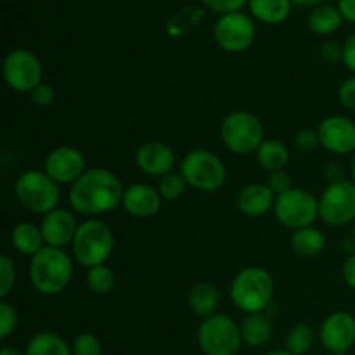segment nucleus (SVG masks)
I'll list each match as a JSON object with an SVG mask.
<instances>
[{
  "label": "nucleus",
  "instance_id": "nucleus-37",
  "mask_svg": "<svg viewBox=\"0 0 355 355\" xmlns=\"http://www.w3.org/2000/svg\"><path fill=\"white\" fill-rule=\"evenodd\" d=\"M267 186L270 187L276 196L286 193L291 189V177L290 173H286L284 170H277V172H270L269 180H267Z\"/></svg>",
  "mask_w": 355,
  "mask_h": 355
},
{
  "label": "nucleus",
  "instance_id": "nucleus-45",
  "mask_svg": "<svg viewBox=\"0 0 355 355\" xmlns=\"http://www.w3.org/2000/svg\"><path fill=\"white\" fill-rule=\"evenodd\" d=\"M0 355H24V352H21L19 349H14V347H3L0 350Z\"/></svg>",
  "mask_w": 355,
  "mask_h": 355
},
{
  "label": "nucleus",
  "instance_id": "nucleus-34",
  "mask_svg": "<svg viewBox=\"0 0 355 355\" xmlns=\"http://www.w3.org/2000/svg\"><path fill=\"white\" fill-rule=\"evenodd\" d=\"M250 0H203V3L208 9H211L214 12L222 14V16L232 12H241V9Z\"/></svg>",
  "mask_w": 355,
  "mask_h": 355
},
{
  "label": "nucleus",
  "instance_id": "nucleus-40",
  "mask_svg": "<svg viewBox=\"0 0 355 355\" xmlns=\"http://www.w3.org/2000/svg\"><path fill=\"white\" fill-rule=\"evenodd\" d=\"M343 54V47H340L336 42H328V44L321 45V55L326 61H340Z\"/></svg>",
  "mask_w": 355,
  "mask_h": 355
},
{
  "label": "nucleus",
  "instance_id": "nucleus-32",
  "mask_svg": "<svg viewBox=\"0 0 355 355\" xmlns=\"http://www.w3.org/2000/svg\"><path fill=\"white\" fill-rule=\"evenodd\" d=\"M17 328V312L7 302H0V340H7Z\"/></svg>",
  "mask_w": 355,
  "mask_h": 355
},
{
  "label": "nucleus",
  "instance_id": "nucleus-41",
  "mask_svg": "<svg viewBox=\"0 0 355 355\" xmlns=\"http://www.w3.org/2000/svg\"><path fill=\"white\" fill-rule=\"evenodd\" d=\"M342 274H343V279H345V283L355 290V253L345 260Z\"/></svg>",
  "mask_w": 355,
  "mask_h": 355
},
{
  "label": "nucleus",
  "instance_id": "nucleus-24",
  "mask_svg": "<svg viewBox=\"0 0 355 355\" xmlns=\"http://www.w3.org/2000/svg\"><path fill=\"white\" fill-rule=\"evenodd\" d=\"M326 236L321 229L309 225V227L298 229L291 236V248L300 257H315L324 250Z\"/></svg>",
  "mask_w": 355,
  "mask_h": 355
},
{
  "label": "nucleus",
  "instance_id": "nucleus-36",
  "mask_svg": "<svg viewBox=\"0 0 355 355\" xmlns=\"http://www.w3.org/2000/svg\"><path fill=\"white\" fill-rule=\"evenodd\" d=\"M30 99L35 106L49 107L52 103H54L55 92L51 85H47V83H40V85H37L30 92Z\"/></svg>",
  "mask_w": 355,
  "mask_h": 355
},
{
  "label": "nucleus",
  "instance_id": "nucleus-39",
  "mask_svg": "<svg viewBox=\"0 0 355 355\" xmlns=\"http://www.w3.org/2000/svg\"><path fill=\"white\" fill-rule=\"evenodd\" d=\"M342 47H343L342 61L345 62V66L350 69V71L355 73V33L352 37L347 38V42L342 45Z\"/></svg>",
  "mask_w": 355,
  "mask_h": 355
},
{
  "label": "nucleus",
  "instance_id": "nucleus-8",
  "mask_svg": "<svg viewBox=\"0 0 355 355\" xmlns=\"http://www.w3.org/2000/svg\"><path fill=\"white\" fill-rule=\"evenodd\" d=\"M222 142L236 155H248L257 151L263 139V125L255 114L248 111H234L224 120L220 128Z\"/></svg>",
  "mask_w": 355,
  "mask_h": 355
},
{
  "label": "nucleus",
  "instance_id": "nucleus-49",
  "mask_svg": "<svg viewBox=\"0 0 355 355\" xmlns=\"http://www.w3.org/2000/svg\"><path fill=\"white\" fill-rule=\"evenodd\" d=\"M331 355H347V354H331Z\"/></svg>",
  "mask_w": 355,
  "mask_h": 355
},
{
  "label": "nucleus",
  "instance_id": "nucleus-38",
  "mask_svg": "<svg viewBox=\"0 0 355 355\" xmlns=\"http://www.w3.org/2000/svg\"><path fill=\"white\" fill-rule=\"evenodd\" d=\"M340 101H342L343 106L355 111V76L342 83V87H340Z\"/></svg>",
  "mask_w": 355,
  "mask_h": 355
},
{
  "label": "nucleus",
  "instance_id": "nucleus-22",
  "mask_svg": "<svg viewBox=\"0 0 355 355\" xmlns=\"http://www.w3.org/2000/svg\"><path fill=\"white\" fill-rule=\"evenodd\" d=\"M291 0H250V12L266 24H279L290 17Z\"/></svg>",
  "mask_w": 355,
  "mask_h": 355
},
{
  "label": "nucleus",
  "instance_id": "nucleus-21",
  "mask_svg": "<svg viewBox=\"0 0 355 355\" xmlns=\"http://www.w3.org/2000/svg\"><path fill=\"white\" fill-rule=\"evenodd\" d=\"M14 248L21 253L33 259L42 248H45L44 234L38 225L31 224V222H21L12 229V236H10Z\"/></svg>",
  "mask_w": 355,
  "mask_h": 355
},
{
  "label": "nucleus",
  "instance_id": "nucleus-5",
  "mask_svg": "<svg viewBox=\"0 0 355 355\" xmlns=\"http://www.w3.org/2000/svg\"><path fill=\"white\" fill-rule=\"evenodd\" d=\"M241 343V328L225 314L210 315L198 328V345L205 355H236Z\"/></svg>",
  "mask_w": 355,
  "mask_h": 355
},
{
  "label": "nucleus",
  "instance_id": "nucleus-44",
  "mask_svg": "<svg viewBox=\"0 0 355 355\" xmlns=\"http://www.w3.org/2000/svg\"><path fill=\"white\" fill-rule=\"evenodd\" d=\"M291 2H293L295 6H300V7H314V6H319L321 2H324V0H291Z\"/></svg>",
  "mask_w": 355,
  "mask_h": 355
},
{
  "label": "nucleus",
  "instance_id": "nucleus-47",
  "mask_svg": "<svg viewBox=\"0 0 355 355\" xmlns=\"http://www.w3.org/2000/svg\"><path fill=\"white\" fill-rule=\"evenodd\" d=\"M350 173H352V180L355 182V156L352 159V166H350Z\"/></svg>",
  "mask_w": 355,
  "mask_h": 355
},
{
  "label": "nucleus",
  "instance_id": "nucleus-1",
  "mask_svg": "<svg viewBox=\"0 0 355 355\" xmlns=\"http://www.w3.org/2000/svg\"><path fill=\"white\" fill-rule=\"evenodd\" d=\"M125 189L120 179L111 170H87L69 191L73 210L82 215H104L116 210L123 203Z\"/></svg>",
  "mask_w": 355,
  "mask_h": 355
},
{
  "label": "nucleus",
  "instance_id": "nucleus-6",
  "mask_svg": "<svg viewBox=\"0 0 355 355\" xmlns=\"http://www.w3.org/2000/svg\"><path fill=\"white\" fill-rule=\"evenodd\" d=\"M180 175L187 186L203 193H214L225 182V165L215 153L208 149L189 151L180 165Z\"/></svg>",
  "mask_w": 355,
  "mask_h": 355
},
{
  "label": "nucleus",
  "instance_id": "nucleus-31",
  "mask_svg": "<svg viewBox=\"0 0 355 355\" xmlns=\"http://www.w3.org/2000/svg\"><path fill=\"white\" fill-rule=\"evenodd\" d=\"M73 355H103L101 340L92 333H82L75 338L71 347Z\"/></svg>",
  "mask_w": 355,
  "mask_h": 355
},
{
  "label": "nucleus",
  "instance_id": "nucleus-10",
  "mask_svg": "<svg viewBox=\"0 0 355 355\" xmlns=\"http://www.w3.org/2000/svg\"><path fill=\"white\" fill-rule=\"evenodd\" d=\"M319 217L333 227L355 220V182L342 180L329 184L319 198Z\"/></svg>",
  "mask_w": 355,
  "mask_h": 355
},
{
  "label": "nucleus",
  "instance_id": "nucleus-16",
  "mask_svg": "<svg viewBox=\"0 0 355 355\" xmlns=\"http://www.w3.org/2000/svg\"><path fill=\"white\" fill-rule=\"evenodd\" d=\"M42 234H44L45 245L54 246V248H64L75 239L78 224H76L75 215L66 208H54L44 215V220L40 224Z\"/></svg>",
  "mask_w": 355,
  "mask_h": 355
},
{
  "label": "nucleus",
  "instance_id": "nucleus-14",
  "mask_svg": "<svg viewBox=\"0 0 355 355\" xmlns=\"http://www.w3.org/2000/svg\"><path fill=\"white\" fill-rule=\"evenodd\" d=\"M321 343L331 354H347L355 343V318L349 312L328 315L321 326Z\"/></svg>",
  "mask_w": 355,
  "mask_h": 355
},
{
  "label": "nucleus",
  "instance_id": "nucleus-35",
  "mask_svg": "<svg viewBox=\"0 0 355 355\" xmlns=\"http://www.w3.org/2000/svg\"><path fill=\"white\" fill-rule=\"evenodd\" d=\"M321 146V139H319L318 130H302L298 132L297 137H295V148L302 153H311L314 149H318Z\"/></svg>",
  "mask_w": 355,
  "mask_h": 355
},
{
  "label": "nucleus",
  "instance_id": "nucleus-42",
  "mask_svg": "<svg viewBox=\"0 0 355 355\" xmlns=\"http://www.w3.org/2000/svg\"><path fill=\"white\" fill-rule=\"evenodd\" d=\"M338 10L342 12L343 19L355 24V0H338Z\"/></svg>",
  "mask_w": 355,
  "mask_h": 355
},
{
  "label": "nucleus",
  "instance_id": "nucleus-25",
  "mask_svg": "<svg viewBox=\"0 0 355 355\" xmlns=\"http://www.w3.org/2000/svg\"><path fill=\"white\" fill-rule=\"evenodd\" d=\"M69 345L61 335L54 331L37 333L28 342L24 355H71Z\"/></svg>",
  "mask_w": 355,
  "mask_h": 355
},
{
  "label": "nucleus",
  "instance_id": "nucleus-46",
  "mask_svg": "<svg viewBox=\"0 0 355 355\" xmlns=\"http://www.w3.org/2000/svg\"><path fill=\"white\" fill-rule=\"evenodd\" d=\"M263 355H293V354L288 352V350L284 349V350H272V352H267V354H263Z\"/></svg>",
  "mask_w": 355,
  "mask_h": 355
},
{
  "label": "nucleus",
  "instance_id": "nucleus-13",
  "mask_svg": "<svg viewBox=\"0 0 355 355\" xmlns=\"http://www.w3.org/2000/svg\"><path fill=\"white\" fill-rule=\"evenodd\" d=\"M45 173L58 184H75L85 173V158L73 146L55 148L45 158Z\"/></svg>",
  "mask_w": 355,
  "mask_h": 355
},
{
  "label": "nucleus",
  "instance_id": "nucleus-30",
  "mask_svg": "<svg viewBox=\"0 0 355 355\" xmlns=\"http://www.w3.org/2000/svg\"><path fill=\"white\" fill-rule=\"evenodd\" d=\"M187 182L180 173H168L159 180L158 191L163 200H177L186 193Z\"/></svg>",
  "mask_w": 355,
  "mask_h": 355
},
{
  "label": "nucleus",
  "instance_id": "nucleus-15",
  "mask_svg": "<svg viewBox=\"0 0 355 355\" xmlns=\"http://www.w3.org/2000/svg\"><path fill=\"white\" fill-rule=\"evenodd\" d=\"M322 148L335 155H349L355 151V123L347 116H329L318 128Z\"/></svg>",
  "mask_w": 355,
  "mask_h": 355
},
{
  "label": "nucleus",
  "instance_id": "nucleus-19",
  "mask_svg": "<svg viewBox=\"0 0 355 355\" xmlns=\"http://www.w3.org/2000/svg\"><path fill=\"white\" fill-rule=\"evenodd\" d=\"M276 194L267 184H250L243 187L238 196V208L248 217H260L272 210L276 205Z\"/></svg>",
  "mask_w": 355,
  "mask_h": 355
},
{
  "label": "nucleus",
  "instance_id": "nucleus-4",
  "mask_svg": "<svg viewBox=\"0 0 355 355\" xmlns=\"http://www.w3.org/2000/svg\"><path fill=\"white\" fill-rule=\"evenodd\" d=\"M73 257L85 267L103 266L114 248L113 231L104 222L90 218L78 225L75 239L71 243Z\"/></svg>",
  "mask_w": 355,
  "mask_h": 355
},
{
  "label": "nucleus",
  "instance_id": "nucleus-28",
  "mask_svg": "<svg viewBox=\"0 0 355 355\" xmlns=\"http://www.w3.org/2000/svg\"><path fill=\"white\" fill-rule=\"evenodd\" d=\"M315 342L314 329L309 324H297L286 336V350L293 355H305Z\"/></svg>",
  "mask_w": 355,
  "mask_h": 355
},
{
  "label": "nucleus",
  "instance_id": "nucleus-23",
  "mask_svg": "<svg viewBox=\"0 0 355 355\" xmlns=\"http://www.w3.org/2000/svg\"><path fill=\"white\" fill-rule=\"evenodd\" d=\"M272 336V322H270L269 315L263 312L259 314H248L241 324V338L243 343L250 347H262Z\"/></svg>",
  "mask_w": 355,
  "mask_h": 355
},
{
  "label": "nucleus",
  "instance_id": "nucleus-3",
  "mask_svg": "<svg viewBox=\"0 0 355 355\" xmlns=\"http://www.w3.org/2000/svg\"><path fill=\"white\" fill-rule=\"evenodd\" d=\"M272 276L262 267H246L232 279V304L246 314H259L270 305L274 298Z\"/></svg>",
  "mask_w": 355,
  "mask_h": 355
},
{
  "label": "nucleus",
  "instance_id": "nucleus-43",
  "mask_svg": "<svg viewBox=\"0 0 355 355\" xmlns=\"http://www.w3.org/2000/svg\"><path fill=\"white\" fill-rule=\"evenodd\" d=\"M324 177L329 184H335V182H342L343 179V170L340 168L338 165H329L328 168L324 170Z\"/></svg>",
  "mask_w": 355,
  "mask_h": 355
},
{
  "label": "nucleus",
  "instance_id": "nucleus-27",
  "mask_svg": "<svg viewBox=\"0 0 355 355\" xmlns=\"http://www.w3.org/2000/svg\"><path fill=\"white\" fill-rule=\"evenodd\" d=\"M343 16L338 9L331 6H319L309 16V28L315 35H331L342 26Z\"/></svg>",
  "mask_w": 355,
  "mask_h": 355
},
{
  "label": "nucleus",
  "instance_id": "nucleus-33",
  "mask_svg": "<svg viewBox=\"0 0 355 355\" xmlns=\"http://www.w3.org/2000/svg\"><path fill=\"white\" fill-rule=\"evenodd\" d=\"M16 284V269L7 255L0 257V298H6Z\"/></svg>",
  "mask_w": 355,
  "mask_h": 355
},
{
  "label": "nucleus",
  "instance_id": "nucleus-12",
  "mask_svg": "<svg viewBox=\"0 0 355 355\" xmlns=\"http://www.w3.org/2000/svg\"><path fill=\"white\" fill-rule=\"evenodd\" d=\"M214 35L218 47L224 49L225 52L238 54L246 51L255 40V24L245 12L225 14L215 24Z\"/></svg>",
  "mask_w": 355,
  "mask_h": 355
},
{
  "label": "nucleus",
  "instance_id": "nucleus-26",
  "mask_svg": "<svg viewBox=\"0 0 355 355\" xmlns=\"http://www.w3.org/2000/svg\"><path fill=\"white\" fill-rule=\"evenodd\" d=\"M255 153L260 166L270 170V172L284 170V166L290 162V151H288L286 146L279 141H274V139H266Z\"/></svg>",
  "mask_w": 355,
  "mask_h": 355
},
{
  "label": "nucleus",
  "instance_id": "nucleus-18",
  "mask_svg": "<svg viewBox=\"0 0 355 355\" xmlns=\"http://www.w3.org/2000/svg\"><path fill=\"white\" fill-rule=\"evenodd\" d=\"M162 194L149 184H134L123 194V208L137 218H151L162 208Z\"/></svg>",
  "mask_w": 355,
  "mask_h": 355
},
{
  "label": "nucleus",
  "instance_id": "nucleus-11",
  "mask_svg": "<svg viewBox=\"0 0 355 355\" xmlns=\"http://www.w3.org/2000/svg\"><path fill=\"white\" fill-rule=\"evenodd\" d=\"M44 66L37 54L26 49L9 52L3 61V78L16 92H31L42 83Z\"/></svg>",
  "mask_w": 355,
  "mask_h": 355
},
{
  "label": "nucleus",
  "instance_id": "nucleus-2",
  "mask_svg": "<svg viewBox=\"0 0 355 355\" xmlns=\"http://www.w3.org/2000/svg\"><path fill=\"white\" fill-rule=\"evenodd\" d=\"M73 276V262L62 248L45 246L31 259L30 279L35 290L42 295H58L69 284Z\"/></svg>",
  "mask_w": 355,
  "mask_h": 355
},
{
  "label": "nucleus",
  "instance_id": "nucleus-48",
  "mask_svg": "<svg viewBox=\"0 0 355 355\" xmlns=\"http://www.w3.org/2000/svg\"><path fill=\"white\" fill-rule=\"evenodd\" d=\"M354 243H355V224H354Z\"/></svg>",
  "mask_w": 355,
  "mask_h": 355
},
{
  "label": "nucleus",
  "instance_id": "nucleus-17",
  "mask_svg": "<svg viewBox=\"0 0 355 355\" xmlns=\"http://www.w3.org/2000/svg\"><path fill=\"white\" fill-rule=\"evenodd\" d=\"M137 166L151 177H165L172 173L173 165H175V155L166 144L158 141L146 142L141 146L135 156Z\"/></svg>",
  "mask_w": 355,
  "mask_h": 355
},
{
  "label": "nucleus",
  "instance_id": "nucleus-20",
  "mask_svg": "<svg viewBox=\"0 0 355 355\" xmlns=\"http://www.w3.org/2000/svg\"><path fill=\"white\" fill-rule=\"evenodd\" d=\"M189 309L200 318L207 319L215 314L218 304H220V291L211 283H200L191 290L187 298Z\"/></svg>",
  "mask_w": 355,
  "mask_h": 355
},
{
  "label": "nucleus",
  "instance_id": "nucleus-29",
  "mask_svg": "<svg viewBox=\"0 0 355 355\" xmlns=\"http://www.w3.org/2000/svg\"><path fill=\"white\" fill-rule=\"evenodd\" d=\"M114 284V276L113 270L107 266H96L90 267L89 272H87V286L92 293L97 295H106L110 293L111 288Z\"/></svg>",
  "mask_w": 355,
  "mask_h": 355
},
{
  "label": "nucleus",
  "instance_id": "nucleus-9",
  "mask_svg": "<svg viewBox=\"0 0 355 355\" xmlns=\"http://www.w3.org/2000/svg\"><path fill=\"white\" fill-rule=\"evenodd\" d=\"M274 214L284 227L298 231L318 220L319 201L309 191L291 187L290 191L276 198Z\"/></svg>",
  "mask_w": 355,
  "mask_h": 355
},
{
  "label": "nucleus",
  "instance_id": "nucleus-7",
  "mask_svg": "<svg viewBox=\"0 0 355 355\" xmlns=\"http://www.w3.org/2000/svg\"><path fill=\"white\" fill-rule=\"evenodd\" d=\"M16 196L26 210L47 215L58 208L61 193L58 182H54L47 173L28 170L16 180Z\"/></svg>",
  "mask_w": 355,
  "mask_h": 355
}]
</instances>
